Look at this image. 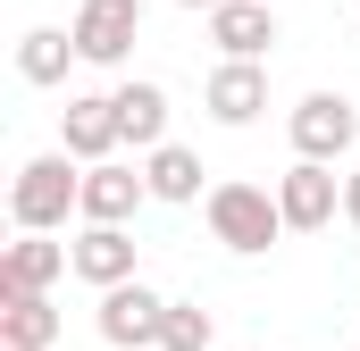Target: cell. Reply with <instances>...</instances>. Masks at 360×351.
Here are the masks:
<instances>
[{
  "label": "cell",
  "mask_w": 360,
  "mask_h": 351,
  "mask_svg": "<svg viewBox=\"0 0 360 351\" xmlns=\"http://www.w3.org/2000/svg\"><path fill=\"white\" fill-rule=\"evenodd\" d=\"M160 326H168V301H160L143 276H126V284L101 293V343H117V351H160Z\"/></svg>",
  "instance_id": "cell-5"
},
{
  "label": "cell",
  "mask_w": 360,
  "mask_h": 351,
  "mask_svg": "<svg viewBox=\"0 0 360 351\" xmlns=\"http://www.w3.org/2000/svg\"><path fill=\"white\" fill-rule=\"evenodd\" d=\"M143 201H151V176H143V168H126V159H92V168H84V218L126 226Z\"/></svg>",
  "instance_id": "cell-10"
},
{
  "label": "cell",
  "mask_w": 360,
  "mask_h": 351,
  "mask_svg": "<svg viewBox=\"0 0 360 351\" xmlns=\"http://www.w3.org/2000/svg\"><path fill=\"white\" fill-rule=\"evenodd\" d=\"M176 8H201V17H210V8H218V0H176Z\"/></svg>",
  "instance_id": "cell-19"
},
{
  "label": "cell",
  "mask_w": 360,
  "mask_h": 351,
  "mask_svg": "<svg viewBox=\"0 0 360 351\" xmlns=\"http://www.w3.org/2000/svg\"><path fill=\"white\" fill-rule=\"evenodd\" d=\"M276 209H285V226H293V234H319V226H335V209H344L335 159H293V168L276 176Z\"/></svg>",
  "instance_id": "cell-6"
},
{
  "label": "cell",
  "mask_w": 360,
  "mask_h": 351,
  "mask_svg": "<svg viewBox=\"0 0 360 351\" xmlns=\"http://www.w3.org/2000/svg\"><path fill=\"white\" fill-rule=\"evenodd\" d=\"M285 134H293V159H344L360 143V109L344 92H302L293 117H285Z\"/></svg>",
  "instance_id": "cell-4"
},
{
  "label": "cell",
  "mask_w": 360,
  "mask_h": 351,
  "mask_svg": "<svg viewBox=\"0 0 360 351\" xmlns=\"http://www.w3.org/2000/svg\"><path fill=\"white\" fill-rule=\"evenodd\" d=\"M76 276L101 284V293H109V284H126V276H134V234H126V226L84 218V234H76Z\"/></svg>",
  "instance_id": "cell-12"
},
{
  "label": "cell",
  "mask_w": 360,
  "mask_h": 351,
  "mask_svg": "<svg viewBox=\"0 0 360 351\" xmlns=\"http://www.w3.org/2000/svg\"><path fill=\"white\" fill-rule=\"evenodd\" d=\"M76 59L84 67H126L143 42V0H76Z\"/></svg>",
  "instance_id": "cell-3"
},
{
  "label": "cell",
  "mask_w": 360,
  "mask_h": 351,
  "mask_svg": "<svg viewBox=\"0 0 360 351\" xmlns=\"http://www.w3.org/2000/svg\"><path fill=\"white\" fill-rule=\"evenodd\" d=\"M51 343H59L51 293H0V351H51Z\"/></svg>",
  "instance_id": "cell-14"
},
{
  "label": "cell",
  "mask_w": 360,
  "mask_h": 351,
  "mask_svg": "<svg viewBox=\"0 0 360 351\" xmlns=\"http://www.w3.org/2000/svg\"><path fill=\"white\" fill-rule=\"evenodd\" d=\"M8 218H17V234H59L68 218H84V159L76 151L25 159L8 184Z\"/></svg>",
  "instance_id": "cell-1"
},
{
  "label": "cell",
  "mask_w": 360,
  "mask_h": 351,
  "mask_svg": "<svg viewBox=\"0 0 360 351\" xmlns=\"http://www.w3.org/2000/svg\"><path fill=\"white\" fill-rule=\"evenodd\" d=\"M201 109H210L218 126H252V117L269 109V67H260V59H218L210 84H201Z\"/></svg>",
  "instance_id": "cell-7"
},
{
  "label": "cell",
  "mask_w": 360,
  "mask_h": 351,
  "mask_svg": "<svg viewBox=\"0 0 360 351\" xmlns=\"http://www.w3.org/2000/svg\"><path fill=\"white\" fill-rule=\"evenodd\" d=\"M344 218H352V226H360V168L344 176Z\"/></svg>",
  "instance_id": "cell-18"
},
{
  "label": "cell",
  "mask_w": 360,
  "mask_h": 351,
  "mask_svg": "<svg viewBox=\"0 0 360 351\" xmlns=\"http://www.w3.org/2000/svg\"><path fill=\"white\" fill-rule=\"evenodd\" d=\"M117 134H126L134 151H160V143H168V84L126 76V84H117Z\"/></svg>",
  "instance_id": "cell-13"
},
{
  "label": "cell",
  "mask_w": 360,
  "mask_h": 351,
  "mask_svg": "<svg viewBox=\"0 0 360 351\" xmlns=\"http://www.w3.org/2000/svg\"><path fill=\"white\" fill-rule=\"evenodd\" d=\"M59 276H76V243H51V234H17L0 251V293H51Z\"/></svg>",
  "instance_id": "cell-9"
},
{
  "label": "cell",
  "mask_w": 360,
  "mask_h": 351,
  "mask_svg": "<svg viewBox=\"0 0 360 351\" xmlns=\"http://www.w3.org/2000/svg\"><path fill=\"white\" fill-rule=\"evenodd\" d=\"M117 92H76L68 109H59V151H76V159H117Z\"/></svg>",
  "instance_id": "cell-8"
},
{
  "label": "cell",
  "mask_w": 360,
  "mask_h": 351,
  "mask_svg": "<svg viewBox=\"0 0 360 351\" xmlns=\"http://www.w3.org/2000/svg\"><path fill=\"white\" fill-rule=\"evenodd\" d=\"M68 59H76V34L68 25H25L17 34V76L25 84H68Z\"/></svg>",
  "instance_id": "cell-15"
},
{
  "label": "cell",
  "mask_w": 360,
  "mask_h": 351,
  "mask_svg": "<svg viewBox=\"0 0 360 351\" xmlns=\"http://www.w3.org/2000/svg\"><path fill=\"white\" fill-rule=\"evenodd\" d=\"M201 218H210V234H218L226 251H243V260H260L276 234H293L285 209H276V184H210V192H201Z\"/></svg>",
  "instance_id": "cell-2"
},
{
  "label": "cell",
  "mask_w": 360,
  "mask_h": 351,
  "mask_svg": "<svg viewBox=\"0 0 360 351\" xmlns=\"http://www.w3.org/2000/svg\"><path fill=\"white\" fill-rule=\"evenodd\" d=\"M210 42H218L226 59H269L276 0H218V8H210Z\"/></svg>",
  "instance_id": "cell-11"
},
{
  "label": "cell",
  "mask_w": 360,
  "mask_h": 351,
  "mask_svg": "<svg viewBox=\"0 0 360 351\" xmlns=\"http://www.w3.org/2000/svg\"><path fill=\"white\" fill-rule=\"evenodd\" d=\"M352 8H360V0H352Z\"/></svg>",
  "instance_id": "cell-20"
},
{
  "label": "cell",
  "mask_w": 360,
  "mask_h": 351,
  "mask_svg": "<svg viewBox=\"0 0 360 351\" xmlns=\"http://www.w3.org/2000/svg\"><path fill=\"white\" fill-rule=\"evenodd\" d=\"M210 343H218L210 310H201V301H168V326H160V351H210Z\"/></svg>",
  "instance_id": "cell-17"
},
{
  "label": "cell",
  "mask_w": 360,
  "mask_h": 351,
  "mask_svg": "<svg viewBox=\"0 0 360 351\" xmlns=\"http://www.w3.org/2000/svg\"><path fill=\"white\" fill-rule=\"evenodd\" d=\"M143 176H151V201H201V159L184 151V143H160V151H143Z\"/></svg>",
  "instance_id": "cell-16"
}]
</instances>
